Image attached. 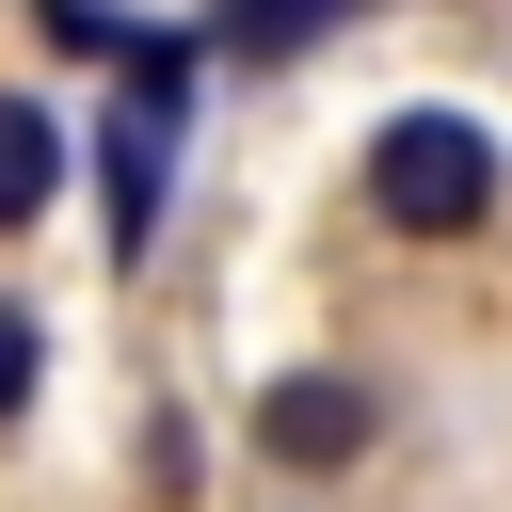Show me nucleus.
Listing matches in <instances>:
<instances>
[{
	"label": "nucleus",
	"mask_w": 512,
	"mask_h": 512,
	"mask_svg": "<svg viewBox=\"0 0 512 512\" xmlns=\"http://www.w3.org/2000/svg\"><path fill=\"white\" fill-rule=\"evenodd\" d=\"M32 384H48V336H32V304H0V416H32Z\"/></svg>",
	"instance_id": "7"
},
{
	"label": "nucleus",
	"mask_w": 512,
	"mask_h": 512,
	"mask_svg": "<svg viewBox=\"0 0 512 512\" xmlns=\"http://www.w3.org/2000/svg\"><path fill=\"white\" fill-rule=\"evenodd\" d=\"M32 32H48L64 64H128V16H112V0H32Z\"/></svg>",
	"instance_id": "6"
},
{
	"label": "nucleus",
	"mask_w": 512,
	"mask_h": 512,
	"mask_svg": "<svg viewBox=\"0 0 512 512\" xmlns=\"http://www.w3.org/2000/svg\"><path fill=\"white\" fill-rule=\"evenodd\" d=\"M48 208H64V112L0 80V240H16V224H48Z\"/></svg>",
	"instance_id": "4"
},
{
	"label": "nucleus",
	"mask_w": 512,
	"mask_h": 512,
	"mask_svg": "<svg viewBox=\"0 0 512 512\" xmlns=\"http://www.w3.org/2000/svg\"><path fill=\"white\" fill-rule=\"evenodd\" d=\"M336 16H352V0H224L208 48H224V64H288V48H320Z\"/></svg>",
	"instance_id": "5"
},
{
	"label": "nucleus",
	"mask_w": 512,
	"mask_h": 512,
	"mask_svg": "<svg viewBox=\"0 0 512 512\" xmlns=\"http://www.w3.org/2000/svg\"><path fill=\"white\" fill-rule=\"evenodd\" d=\"M192 64H208V32H128V64H112V112H96L112 256H144V240H160V176H176V128H192Z\"/></svg>",
	"instance_id": "2"
},
{
	"label": "nucleus",
	"mask_w": 512,
	"mask_h": 512,
	"mask_svg": "<svg viewBox=\"0 0 512 512\" xmlns=\"http://www.w3.org/2000/svg\"><path fill=\"white\" fill-rule=\"evenodd\" d=\"M368 432H384V384L368 368H288L256 400V464L272 480H336V464H368Z\"/></svg>",
	"instance_id": "3"
},
{
	"label": "nucleus",
	"mask_w": 512,
	"mask_h": 512,
	"mask_svg": "<svg viewBox=\"0 0 512 512\" xmlns=\"http://www.w3.org/2000/svg\"><path fill=\"white\" fill-rule=\"evenodd\" d=\"M496 192H512V160H496V128L480 112H448V96H416V112H384L368 128V224L384 240H480L496 224Z\"/></svg>",
	"instance_id": "1"
}]
</instances>
